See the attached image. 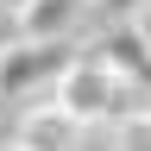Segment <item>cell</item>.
Instances as JSON below:
<instances>
[{"label": "cell", "instance_id": "cell-8", "mask_svg": "<svg viewBox=\"0 0 151 151\" xmlns=\"http://www.w3.org/2000/svg\"><path fill=\"white\" fill-rule=\"evenodd\" d=\"M132 32H139V38H151V0L139 6V19H132Z\"/></svg>", "mask_w": 151, "mask_h": 151}, {"label": "cell", "instance_id": "cell-5", "mask_svg": "<svg viewBox=\"0 0 151 151\" xmlns=\"http://www.w3.org/2000/svg\"><path fill=\"white\" fill-rule=\"evenodd\" d=\"M113 151H151V107H132L113 120Z\"/></svg>", "mask_w": 151, "mask_h": 151}, {"label": "cell", "instance_id": "cell-11", "mask_svg": "<svg viewBox=\"0 0 151 151\" xmlns=\"http://www.w3.org/2000/svg\"><path fill=\"white\" fill-rule=\"evenodd\" d=\"M13 151H19V145H13Z\"/></svg>", "mask_w": 151, "mask_h": 151}, {"label": "cell", "instance_id": "cell-6", "mask_svg": "<svg viewBox=\"0 0 151 151\" xmlns=\"http://www.w3.org/2000/svg\"><path fill=\"white\" fill-rule=\"evenodd\" d=\"M139 6L145 0H88V13H94V25H132V19H139Z\"/></svg>", "mask_w": 151, "mask_h": 151}, {"label": "cell", "instance_id": "cell-4", "mask_svg": "<svg viewBox=\"0 0 151 151\" xmlns=\"http://www.w3.org/2000/svg\"><path fill=\"white\" fill-rule=\"evenodd\" d=\"M76 19V0H32V13L19 19V38H63Z\"/></svg>", "mask_w": 151, "mask_h": 151}, {"label": "cell", "instance_id": "cell-2", "mask_svg": "<svg viewBox=\"0 0 151 151\" xmlns=\"http://www.w3.org/2000/svg\"><path fill=\"white\" fill-rule=\"evenodd\" d=\"M69 44L63 38H13L0 44V94L6 101H32V94H50L69 69Z\"/></svg>", "mask_w": 151, "mask_h": 151}, {"label": "cell", "instance_id": "cell-10", "mask_svg": "<svg viewBox=\"0 0 151 151\" xmlns=\"http://www.w3.org/2000/svg\"><path fill=\"white\" fill-rule=\"evenodd\" d=\"M0 101H6V94H0Z\"/></svg>", "mask_w": 151, "mask_h": 151}, {"label": "cell", "instance_id": "cell-9", "mask_svg": "<svg viewBox=\"0 0 151 151\" xmlns=\"http://www.w3.org/2000/svg\"><path fill=\"white\" fill-rule=\"evenodd\" d=\"M0 6H6L13 19H25V13H32V0H0Z\"/></svg>", "mask_w": 151, "mask_h": 151}, {"label": "cell", "instance_id": "cell-1", "mask_svg": "<svg viewBox=\"0 0 151 151\" xmlns=\"http://www.w3.org/2000/svg\"><path fill=\"white\" fill-rule=\"evenodd\" d=\"M50 94L76 113V120H88V126L120 120V113H132V107H151V94H145V88H132L126 76L113 69V57H107V50H76V57H69V69H63V82H57Z\"/></svg>", "mask_w": 151, "mask_h": 151}, {"label": "cell", "instance_id": "cell-3", "mask_svg": "<svg viewBox=\"0 0 151 151\" xmlns=\"http://www.w3.org/2000/svg\"><path fill=\"white\" fill-rule=\"evenodd\" d=\"M82 132H88V120H76L57 94H44V101H25L13 145L19 151H82Z\"/></svg>", "mask_w": 151, "mask_h": 151}, {"label": "cell", "instance_id": "cell-7", "mask_svg": "<svg viewBox=\"0 0 151 151\" xmlns=\"http://www.w3.org/2000/svg\"><path fill=\"white\" fill-rule=\"evenodd\" d=\"M13 25H19V19H13V13H6V6H0V44H13V38H19V32H13Z\"/></svg>", "mask_w": 151, "mask_h": 151}]
</instances>
